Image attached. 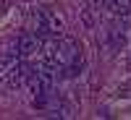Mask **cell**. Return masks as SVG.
I'll return each mask as SVG.
<instances>
[{
    "mask_svg": "<svg viewBox=\"0 0 131 120\" xmlns=\"http://www.w3.org/2000/svg\"><path fill=\"white\" fill-rule=\"evenodd\" d=\"M34 29L39 37H60L63 34V21L52 13V10H39L34 16Z\"/></svg>",
    "mask_w": 131,
    "mask_h": 120,
    "instance_id": "obj_1",
    "label": "cell"
},
{
    "mask_svg": "<svg viewBox=\"0 0 131 120\" xmlns=\"http://www.w3.org/2000/svg\"><path fill=\"white\" fill-rule=\"evenodd\" d=\"M16 52L21 60H29L31 55H39L42 52V37L39 34H21L16 42Z\"/></svg>",
    "mask_w": 131,
    "mask_h": 120,
    "instance_id": "obj_2",
    "label": "cell"
},
{
    "mask_svg": "<svg viewBox=\"0 0 131 120\" xmlns=\"http://www.w3.org/2000/svg\"><path fill=\"white\" fill-rule=\"evenodd\" d=\"M16 63H18V52L16 50H3L0 52V76H5Z\"/></svg>",
    "mask_w": 131,
    "mask_h": 120,
    "instance_id": "obj_3",
    "label": "cell"
},
{
    "mask_svg": "<svg viewBox=\"0 0 131 120\" xmlns=\"http://www.w3.org/2000/svg\"><path fill=\"white\" fill-rule=\"evenodd\" d=\"M107 34H110V47L113 50H121L123 45H126V34L118 26H113V29H107Z\"/></svg>",
    "mask_w": 131,
    "mask_h": 120,
    "instance_id": "obj_4",
    "label": "cell"
},
{
    "mask_svg": "<svg viewBox=\"0 0 131 120\" xmlns=\"http://www.w3.org/2000/svg\"><path fill=\"white\" fill-rule=\"evenodd\" d=\"M92 10H94V8H84V10H81V21H84L86 29H94V16H92Z\"/></svg>",
    "mask_w": 131,
    "mask_h": 120,
    "instance_id": "obj_5",
    "label": "cell"
}]
</instances>
